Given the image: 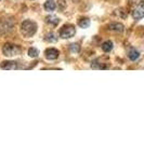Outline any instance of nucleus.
<instances>
[{
	"label": "nucleus",
	"mask_w": 144,
	"mask_h": 162,
	"mask_svg": "<svg viewBox=\"0 0 144 162\" xmlns=\"http://www.w3.org/2000/svg\"><path fill=\"white\" fill-rule=\"evenodd\" d=\"M37 31V24L35 22L26 19L21 24V33L24 37L26 38H31Z\"/></svg>",
	"instance_id": "1"
},
{
	"label": "nucleus",
	"mask_w": 144,
	"mask_h": 162,
	"mask_svg": "<svg viewBox=\"0 0 144 162\" xmlns=\"http://www.w3.org/2000/svg\"><path fill=\"white\" fill-rule=\"evenodd\" d=\"M2 53L5 56L12 57L15 55H19L21 53V49L19 45L12 44V43H6L2 48Z\"/></svg>",
	"instance_id": "2"
},
{
	"label": "nucleus",
	"mask_w": 144,
	"mask_h": 162,
	"mask_svg": "<svg viewBox=\"0 0 144 162\" xmlns=\"http://www.w3.org/2000/svg\"><path fill=\"white\" fill-rule=\"evenodd\" d=\"M76 33V29L73 25H64L63 27L60 30V37L63 39H68L72 38V37L75 36Z\"/></svg>",
	"instance_id": "3"
},
{
	"label": "nucleus",
	"mask_w": 144,
	"mask_h": 162,
	"mask_svg": "<svg viewBox=\"0 0 144 162\" xmlns=\"http://www.w3.org/2000/svg\"><path fill=\"white\" fill-rule=\"evenodd\" d=\"M132 17L135 19H140L144 17V0L141 1L132 11Z\"/></svg>",
	"instance_id": "4"
},
{
	"label": "nucleus",
	"mask_w": 144,
	"mask_h": 162,
	"mask_svg": "<svg viewBox=\"0 0 144 162\" xmlns=\"http://www.w3.org/2000/svg\"><path fill=\"white\" fill-rule=\"evenodd\" d=\"M59 54H60L59 51H57V49H54V48L47 49V50L45 51L46 58H48V60H50V61L57 60V57H59Z\"/></svg>",
	"instance_id": "5"
},
{
	"label": "nucleus",
	"mask_w": 144,
	"mask_h": 162,
	"mask_svg": "<svg viewBox=\"0 0 144 162\" xmlns=\"http://www.w3.org/2000/svg\"><path fill=\"white\" fill-rule=\"evenodd\" d=\"M0 67L2 69H6V70H13V69H17V65L13 61H3L0 65Z\"/></svg>",
	"instance_id": "6"
},
{
	"label": "nucleus",
	"mask_w": 144,
	"mask_h": 162,
	"mask_svg": "<svg viewBox=\"0 0 144 162\" xmlns=\"http://www.w3.org/2000/svg\"><path fill=\"white\" fill-rule=\"evenodd\" d=\"M107 29L111 31H115V33H123L125 30V27L120 23H112L107 26Z\"/></svg>",
	"instance_id": "7"
},
{
	"label": "nucleus",
	"mask_w": 144,
	"mask_h": 162,
	"mask_svg": "<svg viewBox=\"0 0 144 162\" xmlns=\"http://www.w3.org/2000/svg\"><path fill=\"white\" fill-rule=\"evenodd\" d=\"M43 8H45L46 11L51 12V11H54L55 10L57 5H55V2L53 1V0H47V1L45 2V5H43Z\"/></svg>",
	"instance_id": "8"
},
{
	"label": "nucleus",
	"mask_w": 144,
	"mask_h": 162,
	"mask_svg": "<svg viewBox=\"0 0 144 162\" xmlns=\"http://www.w3.org/2000/svg\"><path fill=\"white\" fill-rule=\"evenodd\" d=\"M46 22H47L48 24L52 25V26H57V25L59 24L60 19H57L55 15H48V16L46 17Z\"/></svg>",
	"instance_id": "9"
},
{
	"label": "nucleus",
	"mask_w": 144,
	"mask_h": 162,
	"mask_svg": "<svg viewBox=\"0 0 144 162\" xmlns=\"http://www.w3.org/2000/svg\"><path fill=\"white\" fill-rule=\"evenodd\" d=\"M128 57H129L131 61H137L140 57V53L139 51H137L135 49H131V50L128 52Z\"/></svg>",
	"instance_id": "10"
},
{
	"label": "nucleus",
	"mask_w": 144,
	"mask_h": 162,
	"mask_svg": "<svg viewBox=\"0 0 144 162\" xmlns=\"http://www.w3.org/2000/svg\"><path fill=\"white\" fill-rule=\"evenodd\" d=\"M113 47H114V43L112 42L111 40H107L102 43V50H103L104 52H109V51H112Z\"/></svg>",
	"instance_id": "11"
},
{
	"label": "nucleus",
	"mask_w": 144,
	"mask_h": 162,
	"mask_svg": "<svg viewBox=\"0 0 144 162\" xmlns=\"http://www.w3.org/2000/svg\"><path fill=\"white\" fill-rule=\"evenodd\" d=\"M78 25L81 28H88L90 26V19H81L80 21L78 22Z\"/></svg>",
	"instance_id": "12"
},
{
	"label": "nucleus",
	"mask_w": 144,
	"mask_h": 162,
	"mask_svg": "<svg viewBox=\"0 0 144 162\" xmlns=\"http://www.w3.org/2000/svg\"><path fill=\"white\" fill-rule=\"evenodd\" d=\"M45 40L48 41V42H57V38L55 37V35L53 33H48V35H46Z\"/></svg>",
	"instance_id": "13"
},
{
	"label": "nucleus",
	"mask_w": 144,
	"mask_h": 162,
	"mask_svg": "<svg viewBox=\"0 0 144 162\" xmlns=\"http://www.w3.org/2000/svg\"><path fill=\"white\" fill-rule=\"evenodd\" d=\"M91 67H92V69H105V68H107V67L105 66L104 64L99 63V60L94 61V62L92 63V65H91Z\"/></svg>",
	"instance_id": "14"
},
{
	"label": "nucleus",
	"mask_w": 144,
	"mask_h": 162,
	"mask_svg": "<svg viewBox=\"0 0 144 162\" xmlns=\"http://www.w3.org/2000/svg\"><path fill=\"white\" fill-rule=\"evenodd\" d=\"M28 55L31 57H33V58H36V57L39 56V51L36 48H31L28 50Z\"/></svg>",
	"instance_id": "15"
},
{
	"label": "nucleus",
	"mask_w": 144,
	"mask_h": 162,
	"mask_svg": "<svg viewBox=\"0 0 144 162\" xmlns=\"http://www.w3.org/2000/svg\"><path fill=\"white\" fill-rule=\"evenodd\" d=\"M69 50L73 53H78L80 51V47H79V44H77V43H72V44L69 45Z\"/></svg>",
	"instance_id": "16"
}]
</instances>
